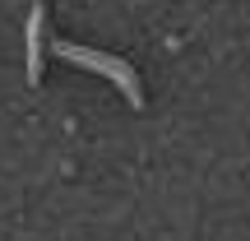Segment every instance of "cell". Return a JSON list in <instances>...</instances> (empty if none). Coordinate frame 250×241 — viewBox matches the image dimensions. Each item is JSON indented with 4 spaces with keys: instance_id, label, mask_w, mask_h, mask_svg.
<instances>
[{
    "instance_id": "cell-1",
    "label": "cell",
    "mask_w": 250,
    "mask_h": 241,
    "mask_svg": "<svg viewBox=\"0 0 250 241\" xmlns=\"http://www.w3.org/2000/svg\"><path fill=\"white\" fill-rule=\"evenodd\" d=\"M56 56L70 65H83V70H98L107 74L111 84L125 93V98L134 102V107H144V93H139V79H134V70L121 61V56H107V51H93V46H74V42H56Z\"/></svg>"
},
{
    "instance_id": "cell-2",
    "label": "cell",
    "mask_w": 250,
    "mask_h": 241,
    "mask_svg": "<svg viewBox=\"0 0 250 241\" xmlns=\"http://www.w3.org/2000/svg\"><path fill=\"white\" fill-rule=\"evenodd\" d=\"M28 79H42V5L33 9V19H28Z\"/></svg>"
}]
</instances>
